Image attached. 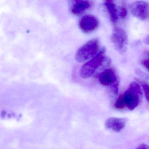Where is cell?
Listing matches in <instances>:
<instances>
[{
  "instance_id": "cell-6",
  "label": "cell",
  "mask_w": 149,
  "mask_h": 149,
  "mask_svg": "<svg viewBox=\"0 0 149 149\" xmlns=\"http://www.w3.org/2000/svg\"><path fill=\"white\" fill-rule=\"evenodd\" d=\"M99 26V21L97 18L91 15H84L79 22V28L85 33L94 32L98 28Z\"/></svg>"
},
{
  "instance_id": "cell-15",
  "label": "cell",
  "mask_w": 149,
  "mask_h": 149,
  "mask_svg": "<svg viewBox=\"0 0 149 149\" xmlns=\"http://www.w3.org/2000/svg\"><path fill=\"white\" fill-rule=\"evenodd\" d=\"M149 148V147H148V146L147 145L145 144H142L140 145H139V146L137 148V149H148Z\"/></svg>"
},
{
  "instance_id": "cell-8",
  "label": "cell",
  "mask_w": 149,
  "mask_h": 149,
  "mask_svg": "<svg viewBox=\"0 0 149 149\" xmlns=\"http://www.w3.org/2000/svg\"><path fill=\"white\" fill-rule=\"evenodd\" d=\"M127 119L125 118L111 117L105 121V127L108 130L115 132H120L126 125Z\"/></svg>"
},
{
  "instance_id": "cell-7",
  "label": "cell",
  "mask_w": 149,
  "mask_h": 149,
  "mask_svg": "<svg viewBox=\"0 0 149 149\" xmlns=\"http://www.w3.org/2000/svg\"><path fill=\"white\" fill-rule=\"evenodd\" d=\"M71 12L75 15H79L90 9L92 6L89 0H70Z\"/></svg>"
},
{
  "instance_id": "cell-3",
  "label": "cell",
  "mask_w": 149,
  "mask_h": 149,
  "mask_svg": "<svg viewBox=\"0 0 149 149\" xmlns=\"http://www.w3.org/2000/svg\"><path fill=\"white\" fill-rule=\"evenodd\" d=\"M142 95V89L138 83L132 82L123 95L126 107L133 110L139 104Z\"/></svg>"
},
{
  "instance_id": "cell-2",
  "label": "cell",
  "mask_w": 149,
  "mask_h": 149,
  "mask_svg": "<svg viewBox=\"0 0 149 149\" xmlns=\"http://www.w3.org/2000/svg\"><path fill=\"white\" fill-rule=\"evenodd\" d=\"M100 43L97 38L92 39L81 47L76 53V61L79 63L84 62L92 58L98 53Z\"/></svg>"
},
{
  "instance_id": "cell-1",
  "label": "cell",
  "mask_w": 149,
  "mask_h": 149,
  "mask_svg": "<svg viewBox=\"0 0 149 149\" xmlns=\"http://www.w3.org/2000/svg\"><path fill=\"white\" fill-rule=\"evenodd\" d=\"M105 59V49L103 48L82 66L80 70V76L84 79L91 77L103 64Z\"/></svg>"
},
{
  "instance_id": "cell-4",
  "label": "cell",
  "mask_w": 149,
  "mask_h": 149,
  "mask_svg": "<svg viewBox=\"0 0 149 149\" xmlns=\"http://www.w3.org/2000/svg\"><path fill=\"white\" fill-rule=\"evenodd\" d=\"M111 41L118 52L120 53L125 52L128 44V38L127 33L123 29L119 27L114 29L111 36Z\"/></svg>"
},
{
  "instance_id": "cell-5",
  "label": "cell",
  "mask_w": 149,
  "mask_h": 149,
  "mask_svg": "<svg viewBox=\"0 0 149 149\" xmlns=\"http://www.w3.org/2000/svg\"><path fill=\"white\" fill-rule=\"evenodd\" d=\"M149 4L143 1H137L130 6V11L133 16L142 21L149 19Z\"/></svg>"
},
{
  "instance_id": "cell-9",
  "label": "cell",
  "mask_w": 149,
  "mask_h": 149,
  "mask_svg": "<svg viewBox=\"0 0 149 149\" xmlns=\"http://www.w3.org/2000/svg\"><path fill=\"white\" fill-rule=\"evenodd\" d=\"M99 82L104 86H110L117 82V77L115 70L112 69H106L98 76Z\"/></svg>"
},
{
  "instance_id": "cell-13",
  "label": "cell",
  "mask_w": 149,
  "mask_h": 149,
  "mask_svg": "<svg viewBox=\"0 0 149 149\" xmlns=\"http://www.w3.org/2000/svg\"><path fill=\"white\" fill-rule=\"evenodd\" d=\"M127 13H128V11H127V8L125 6V3H123L120 10V17L122 19L125 18L127 16Z\"/></svg>"
},
{
  "instance_id": "cell-16",
  "label": "cell",
  "mask_w": 149,
  "mask_h": 149,
  "mask_svg": "<svg viewBox=\"0 0 149 149\" xmlns=\"http://www.w3.org/2000/svg\"><path fill=\"white\" fill-rule=\"evenodd\" d=\"M104 3L108 2H113V0H104Z\"/></svg>"
},
{
  "instance_id": "cell-10",
  "label": "cell",
  "mask_w": 149,
  "mask_h": 149,
  "mask_svg": "<svg viewBox=\"0 0 149 149\" xmlns=\"http://www.w3.org/2000/svg\"><path fill=\"white\" fill-rule=\"evenodd\" d=\"M104 4L111 22L114 24H116L117 22L118 17L117 10L115 4L113 2H105Z\"/></svg>"
},
{
  "instance_id": "cell-11",
  "label": "cell",
  "mask_w": 149,
  "mask_h": 149,
  "mask_svg": "<svg viewBox=\"0 0 149 149\" xmlns=\"http://www.w3.org/2000/svg\"><path fill=\"white\" fill-rule=\"evenodd\" d=\"M125 106H126V105L124 99L123 95H120L118 97L114 104V107L117 109L122 110L123 109Z\"/></svg>"
},
{
  "instance_id": "cell-14",
  "label": "cell",
  "mask_w": 149,
  "mask_h": 149,
  "mask_svg": "<svg viewBox=\"0 0 149 149\" xmlns=\"http://www.w3.org/2000/svg\"><path fill=\"white\" fill-rule=\"evenodd\" d=\"M142 65L148 70H149V59H143L141 61Z\"/></svg>"
},
{
  "instance_id": "cell-12",
  "label": "cell",
  "mask_w": 149,
  "mask_h": 149,
  "mask_svg": "<svg viewBox=\"0 0 149 149\" xmlns=\"http://www.w3.org/2000/svg\"><path fill=\"white\" fill-rule=\"evenodd\" d=\"M139 82L142 84L143 90L145 95L146 97V100L148 102L149 101V86H148V84L145 82H143V81H140V80H139Z\"/></svg>"
}]
</instances>
